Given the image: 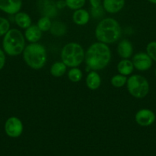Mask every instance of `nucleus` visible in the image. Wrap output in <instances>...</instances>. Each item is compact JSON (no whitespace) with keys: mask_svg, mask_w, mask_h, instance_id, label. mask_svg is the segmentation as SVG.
<instances>
[{"mask_svg":"<svg viewBox=\"0 0 156 156\" xmlns=\"http://www.w3.org/2000/svg\"><path fill=\"white\" fill-rule=\"evenodd\" d=\"M67 77L69 80L72 82H78L82 79L83 72L78 67L71 68L67 73Z\"/></svg>","mask_w":156,"mask_h":156,"instance_id":"obj_21","label":"nucleus"},{"mask_svg":"<svg viewBox=\"0 0 156 156\" xmlns=\"http://www.w3.org/2000/svg\"><path fill=\"white\" fill-rule=\"evenodd\" d=\"M156 119V116L154 113L151 110L148 108H142L135 115V120L138 125L141 126H149L154 123Z\"/></svg>","mask_w":156,"mask_h":156,"instance_id":"obj_9","label":"nucleus"},{"mask_svg":"<svg viewBox=\"0 0 156 156\" xmlns=\"http://www.w3.org/2000/svg\"><path fill=\"white\" fill-rule=\"evenodd\" d=\"M101 82H102L101 77L97 72L94 70L89 72L86 78V85L89 89L93 91L98 89L100 87Z\"/></svg>","mask_w":156,"mask_h":156,"instance_id":"obj_16","label":"nucleus"},{"mask_svg":"<svg viewBox=\"0 0 156 156\" xmlns=\"http://www.w3.org/2000/svg\"><path fill=\"white\" fill-rule=\"evenodd\" d=\"M132 63L134 68L141 72H145L150 69L152 66L153 60L145 52H139L132 56Z\"/></svg>","mask_w":156,"mask_h":156,"instance_id":"obj_8","label":"nucleus"},{"mask_svg":"<svg viewBox=\"0 0 156 156\" xmlns=\"http://www.w3.org/2000/svg\"><path fill=\"white\" fill-rule=\"evenodd\" d=\"M52 21L50 18L46 16H42L38 19L37 26L39 27L40 30L42 32H46L50 30V27H51Z\"/></svg>","mask_w":156,"mask_h":156,"instance_id":"obj_23","label":"nucleus"},{"mask_svg":"<svg viewBox=\"0 0 156 156\" xmlns=\"http://www.w3.org/2000/svg\"><path fill=\"white\" fill-rule=\"evenodd\" d=\"M67 66L61 61L55 62L51 65L50 68V73L52 76L56 78L61 77L64 76L67 71Z\"/></svg>","mask_w":156,"mask_h":156,"instance_id":"obj_20","label":"nucleus"},{"mask_svg":"<svg viewBox=\"0 0 156 156\" xmlns=\"http://www.w3.org/2000/svg\"><path fill=\"white\" fill-rule=\"evenodd\" d=\"M125 0H102V5L106 12L116 14L124 8Z\"/></svg>","mask_w":156,"mask_h":156,"instance_id":"obj_12","label":"nucleus"},{"mask_svg":"<svg viewBox=\"0 0 156 156\" xmlns=\"http://www.w3.org/2000/svg\"><path fill=\"white\" fill-rule=\"evenodd\" d=\"M154 75H155V77H156V68H155V70H154Z\"/></svg>","mask_w":156,"mask_h":156,"instance_id":"obj_32","label":"nucleus"},{"mask_svg":"<svg viewBox=\"0 0 156 156\" xmlns=\"http://www.w3.org/2000/svg\"><path fill=\"white\" fill-rule=\"evenodd\" d=\"M22 0H0V11L10 15H15L22 8Z\"/></svg>","mask_w":156,"mask_h":156,"instance_id":"obj_11","label":"nucleus"},{"mask_svg":"<svg viewBox=\"0 0 156 156\" xmlns=\"http://www.w3.org/2000/svg\"><path fill=\"white\" fill-rule=\"evenodd\" d=\"M111 58L112 53L109 46L98 41L88 47L85 52L84 61L87 69L99 71L110 64Z\"/></svg>","mask_w":156,"mask_h":156,"instance_id":"obj_1","label":"nucleus"},{"mask_svg":"<svg viewBox=\"0 0 156 156\" xmlns=\"http://www.w3.org/2000/svg\"><path fill=\"white\" fill-rule=\"evenodd\" d=\"M106 11L104 10L102 5L99 6V7L93 8L91 7L90 9V16L94 19H101L102 17L105 15Z\"/></svg>","mask_w":156,"mask_h":156,"instance_id":"obj_25","label":"nucleus"},{"mask_svg":"<svg viewBox=\"0 0 156 156\" xmlns=\"http://www.w3.org/2000/svg\"><path fill=\"white\" fill-rule=\"evenodd\" d=\"M14 21L15 24L22 29H26L32 25V18L28 14L19 12L14 15Z\"/></svg>","mask_w":156,"mask_h":156,"instance_id":"obj_17","label":"nucleus"},{"mask_svg":"<svg viewBox=\"0 0 156 156\" xmlns=\"http://www.w3.org/2000/svg\"><path fill=\"white\" fill-rule=\"evenodd\" d=\"M67 31V25L64 22L60 21H55L52 22L50 32L54 37H62L66 34Z\"/></svg>","mask_w":156,"mask_h":156,"instance_id":"obj_19","label":"nucleus"},{"mask_svg":"<svg viewBox=\"0 0 156 156\" xmlns=\"http://www.w3.org/2000/svg\"><path fill=\"white\" fill-rule=\"evenodd\" d=\"M22 54L24 62L32 69H41L47 62V50L44 45L38 43L25 46Z\"/></svg>","mask_w":156,"mask_h":156,"instance_id":"obj_3","label":"nucleus"},{"mask_svg":"<svg viewBox=\"0 0 156 156\" xmlns=\"http://www.w3.org/2000/svg\"><path fill=\"white\" fill-rule=\"evenodd\" d=\"M72 19L76 25H86L90 19V14L88 11L82 8V9L74 11V12L73 13V16H72Z\"/></svg>","mask_w":156,"mask_h":156,"instance_id":"obj_15","label":"nucleus"},{"mask_svg":"<svg viewBox=\"0 0 156 156\" xmlns=\"http://www.w3.org/2000/svg\"><path fill=\"white\" fill-rule=\"evenodd\" d=\"M55 3H56V6L58 8V9H63L64 8H65L67 6L66 5L65 0H58Z\"/></svg>","mask_w":156,"mask_h":156,"instance_id":"obj_30","label":"nucleus"},{"mask_svg":"<svg viewBox=\"0 0 156 156\" xmlns=\"http://www.w3.org/2000/svg\"><path fill=\"white\" fill-rule=\"evenodd\" d=\"M122 36V29L118 21L113 18L101 20L95 29V37L99 42L113 44L117 42Z\"/></svg>","mask_w":156,"mask_h":156,"instance_id":"obj_2","label":"nucleus"},{"mask_svg":"<svg viewBox=\"0 0 156 156\" xmlns=\"http://www.w3.org/2000/svg\"><path fill=\"white\" fill-rule=\"evenodd\" d=\"M25 47V38L19 30L10 29L3 36L2 50L10 56H17L23 53Z\"/></svg>","mask_w":156,"mask_h":156,"instance_id":"obj_4","label":"nucleus"},{"mask_svg":"<svg viewBox=\"0 0 156 156\" xmlns=\"http://www.w3.org/2000/svg\"><path fill=\"white\" fill-rule=\"evenodd\" d=\"M4 129L8 136L11 138H18L22 134L24 125L18 117H10L5 123Z\"/></svg>","mask_w":156,"mask_h":156,"instance_id":"obj_7","label":"nucleus"},{"mask_svg":"<svg viewBox=\"0 0 156 156\" xmlns=\"http://www.w3.org/2000/svg\"><path fill=\"white\" fill-rule=\"evenodd\" d=\"M148 1L150 3H151V4L156 5V0H148Z\"/></svg>","mask_w":156,"mask_h":156,"instance_id":"obj_31","label":"nucleus"},{"mask_svg":"<svg viewBox=\"0 0 156 156\" xmlns=\"http://www.w3.org/2000/svg\"><path fill=\"white\" fill-rule=\"evenodd\" d=\"M127 79H128L127 76L118 74L115 75L112 77L110 82H111V85L115 88H122L124 85H126Z\"/></svg>","mask_w":156,"mask_h":156,"instance_id":"obj_22","label":"nucleus"},{"mask_svg":"<svg viewBox=\"0 0 156 156\" xmlns=\"http://www.w3.org/2000/svg\"><path fill=\"white\" fill-rule=\"evenodd\" d=\"M146 53L153 61L156 62V41H151L147 44Z\"/></svg>","mask_w":156,"mask_h":156,"instance_id":"obj_26","label":"nucleus"},{"mask_svg":"<svg viewBox=\"0 0 156 156\" xmlns=\"http://www.w3.org/2000/svg\"><path fill=\"white\" fill-rule=\"evenodd\" d=\"M6 62V56L4 50L0 48V70L4 68Z\"/></svg>","mask_w":156,"mask_h":156,"instance_id":"obj_28","label":"nucleus"},{"mask_svg":"<svg viewBox=\"0 0 156 156\" xmlns=\"http://www.w3.org/2000/svg\"><path fill=\"white\" fill-rule=\"evenodd\" d=\"M10 30V22L3 17H0V37H3Z\"/></svg>","mask_w":156,"mask_h":156,"instance_id":"obj_27","label":"nucleus"},{"mask_svg":"<svg viewBox=\"0 0 156 156\" xmlns=\"http://www.w3.org/2000/svg\"><path fill=\"white\" fill-rule=\"evenodd\" d=\"M85 51L78 43H68L63 47L61 53V61L70 68L78 67L83 63Z\"/></svg>","mask_w":156,"mask_h":156,"instance_id":"obj_5","label":"nucleus"},{"mask_svg":"<svg viewBox=\"0 0 156 156\" xmlns=\"http://www.w3.org/2000/svg\"><path fill=\"white\" fill-rule=\"evenodd\" d=\"M24 38L30 44L38 43L42 37V31L37 25H31L25 29L24 33Z\"/></svg>","mask_w":156,"mask_h":156,"instance_id":"obj_14","label":"nucleus"},{"mask_svg":"<svg viewBox=\"0 0 156 156\" xmlns=\"http://www.w3.org/2000/svg\"><path fill=\"white\" fill-rule=\"evenodd\" d=\"M66 5L71 10L82 9L86 4V0H65Z\"/></svg>","mask_w":156,"mask_h":156,"instance_id":"obj_24","label":"nucleus"},{"mask_svg":"<svg viewBox=\"0 0 156 156\" xmlns=\"http://www.w3.org/2000/svg\"><path fill=\"white\" fill-rule=\"evenodd\" d=\"M117 53L122 59H129L133 54L132 44L128 40H122L118 44Z\"/></svg>","mask_w":156,"mask_h":156,"instance_id":"obj_13","label":"nucleus"},{"mask_svg":"<svg viewBox=\"0 0 156 156\" xmlns=\"http://www.w3.org/2000/svg\"><path fill=\"white\" fill-rule=\"evenodd\" d=\"M126 88L128 93L133 98L138 99L146 97L150 89L149 83L146 78L139 74L132 75L128 78Z\"/></svg>","mask_w":156,"mask_h":156,"instance_id":"obj_6","label":"nucleus"},{"mask_svg":"<svg viewBox=\"0 0 156 156\" xmlns=\"http://www.w3.org/2000/svg\"><path fill=\"white\" fill-rule=\"evenodd\" d=\"M89 2H90L91 7L93 8L99 7V6L102 5V0H89Z\"/></svg>","mask_w":156,"mask_h":156,"instance_id":"obj_29","label":"nucleus"},{"mask_svg":"<svg viewBox=\"0 0 156 156\" xmlns=\"http://www.w3.org/2000/svg\"><path fill=\"white\" fill-rule=\"evenodd\" d=\"M134 66L132 61L128 59H123L117 64V71L119 74L123 76H130L134 71Z\"/></svg>","mask_w":156,"mask_h":156,"instance_id":"obj_18","label":"nucleus"},{"mask_svg":"<svg viewBox=\"0 0 156 156\" xmlns=\"http://www.w3.org/2000/svg\"><path fill=\"white\" fill-rule=\"evenodd\" d=\"M38 9L43 16L52 18L58 15L56 3L52 0H38Z\"/></svg>","mask_w":156,"mask_h":156,"instance_id":"obj_10","label":"nucleus"}]
</instances>
